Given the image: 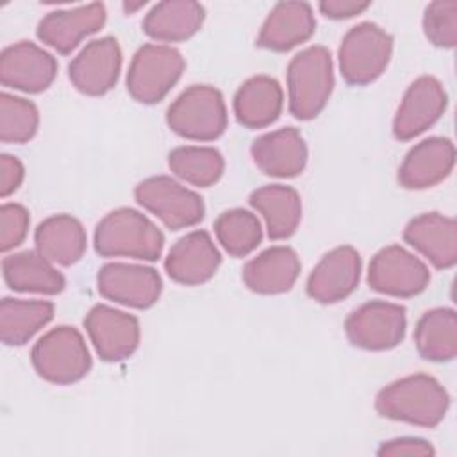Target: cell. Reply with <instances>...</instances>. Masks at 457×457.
<instances>
[{
  "label": "cell",
  "mask_w": 457,
  "mask_h": 457,
  "mask_svg": "<svg viewBox=\"0 0 457 457\" xmlns=\"http://www.w3.org/2000/svg\"><path fill=\"white\" fill-rule=\"evenodd\" d=\"M450 405L445 387L428 375L403 377L384 387L375 400L380 416L420 427H436L443 421Z\"/></svg>",
  "instance_id": "1"
},
{
  "label": "cell",
  "mask_w": 457,
  "mask_h": 457,
  "mask_svg": "<svg viewBox=\"0 0 457 457\" xmlns=\"http://www.w3.org/2000/svg\"><path fill=\"white\" fill-rule=\"evenodd\" d=\"M162 246V232L145 214L129 207L111 211L95 228V250L104 257L155 261Z\"/></svg>",
  "instance_id": "2"
},
{
  "label": "cell",
  "mask_w": 457,
  "mask_h": 457,
  "mask_svg": "<svg viewBox=\"0 0 457 457\" xmlns=\"http://www.w3.org/2000/svg\"><path fill=\"white\" fill-rule=\"evenodd\" d=\"M334 87L332 57L325 46H309L287 66L289 111L298 120L316 118L327 105Z\"/></svg>",
  "instance_id": "3"
},
{
  "label": "cell",
  "mask_w": 457,
  "mask_h": 457,
  "mask_svg": "<svg viewBox=\"0 0 457 457\" xmlns=\"http://www.w3.org/2000/svg\"><path fill=\"white\" fill-rule=\"evenodd\" d=\"M168 127L193 141H212L227 129V107L212 86H191L180 93L166 112Z\"/></svg>",
  "instance_id": "4"
},
{
  "label": "cell",
  "mask_w": 457,
  "mask_h": 457,
  "mask_svg": "<svg viewBox=\"0 0 457 457\" xmlns=\"http://www.w3.org/2000/svg\"><path fill=\"white\" fill-rule=\"evenodd\" d=\"M32 364L52 384H73L91 370V355L82 334L73 327H55L32 348Z\"/></svg>",
  "instance_id": "5"
},
{
  "label": "cell",
  "mask_w": 457,
  "mask_h": 457,
  "mask_svg": "<svg viewBox=\"0 0 457 457\" xmlns=\"http://www.w3.org/2000/svg\"><path fill=\"white\" fill-rule=\"evenodd\" d=\"M393 52L391 36L378 25L364 21L352 27L339 45V71L350 86H366L386 70Z\"/></svg>",
  "instance_id": "6"
},
{
  "label": "cell",
  "mask_w": 457,
  "mask_h": 457,
  "mask_svg": "<svg viewBox=\"0 0 457 457\" xmlns=\"http://www.w3.org/2000/svg\"><path fill=\"white\" fill-rule=\"evenodd\" d=\"M184 71V57L168 45H143L132 57L127 91L141 104L162 100Z\"/></svg>",
  "instance_id": "7"
},
{
  "label": "cell",
  "mask_w": 457,
  "mask_h": 457,
  "mask_svg": "<svg viewBox=\"0 0 457 457\" xmlns=\"http://www.w3.org/2000/svg\"><path fill=\"white\" fill-rule=\"evenodd\" d=\"M134 196L141 207L155 214L171 230L193 227L204 218L202 198L171 177L159 175L139 182Z\"/></svg>",
  "instance_id": "8"
},
{
  "label": "cell",
  "mask_w": 457,
  "mask_h": 457,
  "mask_svg": "<svg viewBox=\"0 0 457 457\" xmlns=\"http://www.w3.org/2000/svg\"><path fill=\"white\" fill-rule=\"evenodd\" d=\"M405 327V309L384 300L362 303L345 321L350 343L373 352L395 348L403 339Z\"/></svg>",
  "instance_id": "9"
},
{
  "label": "cell",
  "mask_w": 457,
  "mask_h": 457,
  "mask_svg": "<svg viewBox=\"0 0 457 457\" xmlns=\"http://www.w3.org/2000/svg\"><path fill=\"white\" fill-rule=\"evenodd\" d=\"M428 282L427 264L398 245L382 248L370 262L368 284L378 293L409 298L421 293Z\"/></svg>",
  "instance_id": "10"
},
{
  "label": "cell",
  "mask_w": 457,
  "mask_h": 457,
  "mask_svg": "<svg viewBox=\"0 0 457 457\" xmlns=\"http://www.w3.org/2000/svg\"><path fill=\"white\" fill-rule=\"evenodd\" d=\"M96 284L104 298L136 309L152 307L162 289L161 277L154 268L129 262H109L102 266Z\"/></svg>",
  "instance_id": "11"
},
{
  "label": "cell",
  "mask_w": 457,
  "mask_h": 457,
  "mask_svg": "<svg viewBox=\"0 0 457 457\" xmlns=\"http://www.w3.org/2000/svg\"><path fill=\"white\" fill-rule=\"evenodd\" d=\"M84 327L100 359L109 362L130 357L139 345L137 318L109 305H95L86 314Z\"/></svg>",
  "instance_id": "12"
},
{
  "label": "cell",
  "mask_w": 457,
  "mask_h": 457,
  "mask_svg": "<svg viewBox=\"0 0 457 457\" xmlns=\"http://www.w3.org/2000/svg\"><path fill=\"white\" fill-rule=\"evenodd\" d=\"M121 70V50L114 37L89 41L70 62V80L84 95L100 96L114 87Z\"/></svg>",
  "instance_id": "13"
},
{
  "label": "cell",
  "mask_w": 457,
  "mask_h": 457,
  "mask_svg": "<svg viewBox=\"0 0 457 457\" xmlns=\"http://www.w3.org/2000/svg\"><path fill=\"white\" fill-rule=\"evenodd\" d=\"M446 109V93L441 82L423 75L416 79L403 95L393 120V134L400 141H409L432 127Z\"/></svg>",
  "instance_id": "14"
},
{
  "label": "cell",
  "mask_w": 457,
  "mask_h": 457,
  "mask_svg": "<svg viewBox=\"0 0 457 457\" xmlns=\"http://www.w3.org/2000/svg\"><path fill=\"white\" fill-rule=\"evenodd\" d=\"M57 75L55 59L30 41L7 46L0 55V80L25 93L45 91Z\"/></svg>",
  "instance_id": "15"
},
{
  "label": "cell",
  "mask_w": 457,
  "mask_h": 457,
  "mask_svg": "<svg viewBox=\"0 0 457 457\" xmlns=\"http://www.w3.org/2000/svg\"><path fill=\"white\" fill-rule=\"evenodd\" d=\"M361 278V255L352 246L330 250L307 280V295L320 303H336L353 293Z\"/></svg>",
  "instance_id": "16"
},
{
  "label": "cell",
  "mask_w": 457,
  "mask_h": 457,
  "mask_svg": "<svg viewBox=\"0 0 457 457\" xmlns=\"http://www.w3.org/2000/svg\"><path fill=\"white\" fill-rule=\"evenodd\" d=\"M221 262L220 252L205 230H193L180 237L164 261L171 280L184 286H198L212 278Z\"/></svg>",
  "instance_id": "17"
},
{
  "label": "cell",
  "mask_w": 457,
  "mask_h": 457,
  "mask_svg": "<svg viewBox=\"0 0 457 457\" xmlns=\"http://www.w3.org/2000/svg\"><path fill=\"white\" fill-rule=\"evenodd\" d=\"M105 23L104 4H87L75 9L48 12L37 25V37L59 54H70L89 34Z\"/></svg>",
  "instance_id": "18"
},
{
  "label": "cell",
  "mask_w": 457,
  "mask_h": 457,
  "mask_svg": "<svg viewBox=\"0 0 457 457\" xmlns=\"http://www.w3.org/2000/svg\"><path fill=\"white\" fill-rule=\"evenodd\" d=\"M453 164V143L446 137H428L409 150L398 170V180L407 189H427L445 180Z\"/></svg>",
  "instance_id": "19"
},
{
  "label": "cell",
  "mask_w": 457,
  "mask_h": 457,
  "mask_svg": "<svg viewBox=\"0 0 457 457\" xmlns=\"http://www.w3.org/2000/svg\"><path fill=\"white\" fill-rule=\"evenodd\" d=\"M250 152L255 166L271 177H296L307 162V145L295 127L262 134Z\"/></svg>",
  "instance_id": "20"
},
{
  "label": "cell",
  "mask_w": 457,
  "mask_h": 457,
  "mask_svg": "<svg viewBox=\"0 0 457 457\" xmlns=\"http://www.w3.org/2000/svg\"><path fill=\"white\" fill-rule=\"evenodd\" d=\"M403 239L439 270L457 262V225L448 216L439 212L416 216L407 223Z\"/></svg>",
  "instance_id": "21"
},
{
  "label": "cell",
  "mask_w": 457,
  "mask_h": 457,
  "mask_svg": "<svg viewBox=\"0 0 457 457\" xmlns=\"http://www.w3.org/2000/svg\"><path fill=\"white\" fill-rule=\"evenodd\" d=\"M316 30L312 9L305 2H280L264 20L257 36V46L286 52L305 43Z\"/></svg>",
  "instance_id": "22"
},
{
  "label": "cell",
  "mask_w": 457,
  "mask_h": 457,
  "mask_svg": "<svg viewBox=\"0 0 457 457\" xmlns=\"http://www.w3.org/2000/svg\"><path fill=\"white\" fill-rule=\"evenodd\" d=\"M300 273V259L289 246H271L248 261L243 282L259 295H278L293 287Z\"/></svg>",
  "instance_id": "23"
},
{
  "label": "cell",
  "mask_w": 457,
  "mask_h": 457,
  "mask_svg": "<svg viewBox=\"0 0 457 457\" xmlns=\"http://www.w3.org/2000/svg\"><path fill=\"white\" fill-rule=\"evenodd\" d=\"M284 93L280 84L268 77L257 75L243 82L234 96L236 120L246 129H262L271 125L282 112Z\"/></svg>",
  "instance_id": "24"
},
{
  "label": "cell",
  "mask_w": 457,
  "mask_h": 457,
  "mask_svg": "<svg viewBox=\"0 0 457 457\" xmlns=\"http://www.w3.org/2000/svg\"><path fill=\"white\" fill-rule=\"evenodd\" d=\"M2 271L5 284L21 293L57 295L66 286L62 273L45 255L32 250L4 257Z\"/></svg>",
  "instance_id": "25"
},
{
  "label": "cell",
  "mask_w": 457,
  "mask_h": 457,
  "mask_svg": "<svg viewBox=\"0 0 457 457\" xmlns=\"http://www.w3.org/2000/svg\"><path fill=\"white\" fill-rule=\"evenodd\" d=\"M34 241L41 255L61 266L75 264L84 255L87 245L82 223L70 214H55L41 221Z\"/></svg>",
  "instance_id": "26"
},
{
  "label": "cell",
  "mask_w": 457,
  "mask_h": 457,
  "mask_svg": "<svg viewBox=\"0 0 457 457\" xmlns=\"http://www.w3.org/2000/svg\"><path fill=\"white\" fill-rule=\"evenodd\" d=\"M204 16V7L198 2L166 0L150 9L143 20V30L155 41H186L200 30Z\"/></svg>",
  "instance_id": "27"
},
{
  "label": "cell",
  "mask_w": 457,
  "mask_h": 457,
  "mask_svg": "<svg viewBox=\"0 0 457 457\" xmlns=\"http://www.w3.org/2000/svg\"><path fill=\"white\" fill-rule=\"evenodd\" d=\"M250 204L262 214L270 239H287L295 234L302 218L296 189L282 184L264 186L250 195Z\"/></svg>",
  "instance_id": "28"
},
{
  "label": "cell",
  "mask_w": 457,
  "mask_h": 457,
  "mask_svg": "<svg viewBox=\"0 0 457 457\" xmlns=\"http://www.w3.org/2000/svg\"><path fill=\"white\" fill-rule=\"evenodd\" d=\"M54 318V303L45 300L4 298L0 303V337L9 346L25 345Z\"/></svg>",
  "instance_id": "29"
},
{
  "label": "cell",
  "mask_w": 457,
  "mask_h": 457,
  "mask_svg": "<svg viewBox=\"0 0 457 457\" xmlns=\"http://www.w3.org/2000/svg\"><path fill=\"white\" fill-rule=\"evenodd\" d=\"M414 343L427 361H450L457 353V316L453 309L427 311L414 330Z\"/></svg>",
  "instance_id": "30"
},
{
  "label": "cell",
  "mask_w": 457,
  "mask_h": 457,
  "mask_svg": "<svg viewBox=\"0 0 457 457\" xmlns=\"http://www.w3.org/2000/svg\"><path fill=\"white\" fill-rule=\"evenodd\" d=\"M168 164L177 177L198 187L218 182L225 168L221 154L211 146H179L170 152Z\"/></svg>",
  "instance_id": "31"
},
{
  "label": "cell",
  "mask_w": 457,
  "mask_h": 457,
  "mask_svg": "<svg viewBox=\"0 0 457 457\" xmlns=\"http://www.w3.org/2000/svg\"><path fill=\"white\" fill-rule=\"evenodd\" d=\"M214 232L221 246L234 257H245L257 248L262 228L255 214L245 209H230L218 216Z\"/></svg>",
  "instance_id": "32"
},
{
  "label": "cell",
  "mask_w": 457,
  "mask_h": 457,
  "mask_svg": "<svg viewBox=\"0 0 457 457\" xmlns=\"http://www.w3.org/2000/svg\"><path fill=\"white\" fill-rule=\"evenodd\" d=\"M39 125L37 107L25 98L0 95V139L4 143H27Z\"/></svg>",
  "instance_id": "33"
},
{
  "label": "cell",
  "mask_w": 457,
  "mask_h": 457,
  "mask_svg": "<svg viewBox=\"0 0 457 457\" xmlns=\"http://www.w3.org/2000/svg\"><path fill=\"white\" fill-rule=\"evenodd\" d=\"M423 30L432 45L453 48L457 43V2L439 0L428 4L423 16Z\"/></svg>",
  "instance_id": "34"
},
{
  "label": "cell",
  "mask_w": 457,
  "mask_h": 457,
  "mask_svg": "<svg viewBox=\"0 0 457 457\" xmlns=\"http://www.w3.org/2000/svg\"><path fill=\"white\" fill-rule=\"evenodd\" d=\"M29 212L20 204H4L0 207V250L9 252L11 248L23 243L29 230Z\"/></svg>",
  "instance_id": "35"
},
{
  "label": "cell",
  "mask_w": 457,
  "mask_h": 457,
  "mask_svg": "<svg viewBox=\"0 0 457 457\" xmlns=\"http://www.w3.org/2000/svg\"><path fill=\"white\" fill-rule=\"evenodd\" d=\"M377 453L380 457H430L434 455V448L420 437H396L382 443Z\"/></svg>",
  "instance_id": "36"
},
{
  "label": "cell",
  "mask_w": 457,
  "mask_h": 457,
  "mask_svg": "<svg viewBox=\"0 0 457 457\" xmlns=\"http://www.w3.org/2000/svg\"><path fill=\"white\" fill-rule=\"evenodd\" d=\"M23 164L9 154L0 157V196L5 198L14 193L23 180Z\"/></svg>",
  "instance_id": "37"
},
{
  "label": "cell",
  "mask_w": 457,
  "mask_h": 457,
  "mask_svg": "<svg viewBox=\"0 0 457 457\" xmlns=\"http://www.w3.org/2000/svg\"><path fill=\"white\" fill-rule=\"evenodd\" d=\"M320 11L332 20H346L364 12L370 7V2H352V0H325L320 2Z\"/></svg>",
  "instance_id": "38"
}]
</instances>
